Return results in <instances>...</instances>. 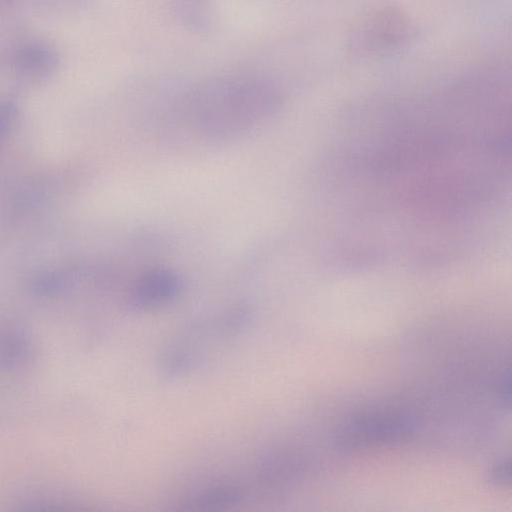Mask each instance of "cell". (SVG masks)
<instances>
[{
	"instance_id": "cell-1",
	"label": "cell",
	"mask_w": 512,
	"mask_h": 512,
	"mask_svg": "<svg viewBox=\"0 0 512 512\" xmlns=\"http://www.w3.org/2000/svg\"><path fill=\"white\" fill-rule=\"evenodd\" d=\"M356 154L360 182L426 233L464 226L497 196L503 146L495 124L462 107L389 113Z\"/></svg>"
},
{
	"instance_id": "cell-2",
	"label": "cell",
	"mask_w": 512,
	"mask_h": 512,
	"mask_svg": "<svg viewBox=\"0 0 512 512\" xmlns=\"http://www.w3.org/2000/svg\"><path fill=\"white\" fill-rule=\"evenodd\" d=\"M281 105L278 90L268 81L232 75L197 86L186 102V117L203 139L227 142L244 137L264 124Z\"/></svg>"
},
{
	"instance_id": "cell-3",
	"label": "cell",
	"mask_w": 512,
	"mask_h": 512,
	"mask_svg": "<svg viewBox=\"0 0 512 512\" xmlns=\"http://www.w3.org/2000/svg\"><path fill=\"white\" fill-rule=\"evenodd\" d=\"M248 318L244 307L235 306L196 321L163 347L159 357L160 369L167 376H177L195 368L211 351L237 335Z\"/></svg>"
},
{
	"instance_id": "cell-4",
	"label": "cell",
	"mask_w": 512,
	"mask_h": 512,
	"mask_svg": "<svg viewBox=\"0 0 512 512\" xmlns=\"http://www.w3.org/2000/svg\"><path fill=\"white\" fill-rule=\"evenodd\" d=\"M414 432V420L397 408H376L356 412L336 429L334 442L346 452L387 447L407 441Z\"/></svg>"
},
{
	"instance_id": "cell-5",
	"label": "cell",
	"mask_w": 512,
	"mask_h": 512,
	"mask_svg": "<svg viewBox=\"0 0 512 512\" xmlns=\"http://www.w3.org/2000/svg\"><path fill=\"white\" fill-rule=\"evenodd\" d=\"M407 19L396 9H384L367 15L355 28L350 49L357 56L385 52L405 41L410 35Z\"/></svg>"
},
{
	"instance_id": "cell-6",
	"label": "cell",
	"mask_w": 512,
	"mask_h": 512,
	"mask_svg": "<svg viewBox=\"0 0 512 512\" xmlns=\"http://www.w3.org/2000/svg\"><path fill=\"white\" fill-rule=\"evenodd\" d=\"M182 280L177 272L164 266H150L130 281L126 300L135 311H150L173 302L182 291Z\"/></svg>"
},
{
	"instance_id": "cell-7",
	"label": "cell",
	"mask_w": 512,
	"mask_h": 512,
	"mask_svg": "<svg viewBox=\"0 0 512 512\" xmlns=\"http://www.w3.org/2000/svg\"><path fill=\"white\" fill-rule=\"evenodd\" d=\"M309 456L298 448H281L271 453L259 469L258 481L265 490L283 492L294 488L306 477Z\"/></svg>"
},
{
	"instance_id": "cell-8",
	"label": "cell",
	"mask_w": 512,
	"mask_h": 512,
	"mask_svg": "<svg viewBox=\"0 0 512 512\" xmlns=\"http://www.w3.org/2000/svg\"><path fill=\"white\" fill-rule=\"evenodd\" d=\"M0 64L19 79L41 81L56 69L58 57L49 45L39 41H24L8 48L1 55Z\"/></svg>"
},
{
	"instance_id": "cell-9",
	"label": "cell",
	"mask_w": 512,
	"mask_h": 512,
	"mask_svg": "<svg viewBox=\"0 0 512 512\" xmlns=\"http://www.w3.org/2000/svg\"><path fill=\"white\" fill-rule=\"evenodd\" d=\"M242 496L241 489L234 484H220L189 497L182 503L188 511H214L228 508Z\"/></svg>"
},
{
	"instance_id": "cell-10",
	"label": "cell",
	"mask_w": 512,
	"mask_h": 512,
	"mask_svg": "<svg viewBox=\"0 0 512 512\" xmlns=\"http://www.w3.org/2000/svg\"><path fill=\"white\" fill-rule=\"evenodd\" d=\"M489 479L495 486H509L511 482L510 459L506 458L498 460L490 470Z\"/></svg>"
},
{
	"instance_id": "cell-11",
	"label": "cell",
	"mask_w": 512,
	"mask_h": 512,
	"mask_svg": "<svg viewBox=\"0 0 512 512\" xmlns=\"http://www.w3.org/2000/svg\"><path fill=\"white\" fill-rule=\"evenodd\" d=\"M498 397L504 405L510 407L511 399V376L510 371L507 370L501 375L498 382Z\"/></svg>"
},
{
	"instance_id": "cell-12",
	"label": "cell",
	"mask_w": 512,
	"mask_h": 512,
	"mask_svg": "<svg viewBox=\"0 0 512 512\" xmlns=\"http://www.w3.org/2000/svg\"><path fill=\"white\" fill-rule=\"evenodd\" d=\"M13 0H0V15L10 8Z\"/></svg>"
}]
</instances>
